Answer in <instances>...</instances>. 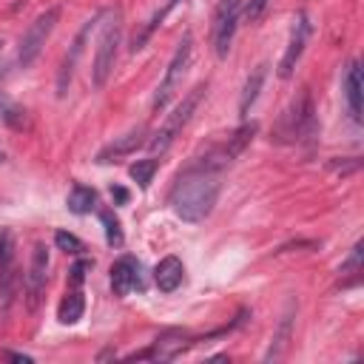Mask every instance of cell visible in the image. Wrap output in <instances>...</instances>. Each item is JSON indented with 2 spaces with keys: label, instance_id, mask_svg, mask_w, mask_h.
<instances>
[{
  "label": "cell",
  "instance_id": "2e32d148",
  "mask_svg": "<svg viewBox=\"0 0 364 364\" xmlns=\"http://www.w3.org/2000/svg\"><path fill=\"white\" fill-rule=\"evenodd\" d=\"M256 131H259V125H256V122H245V125H239V128H236V131L228 136V142L222 145L225 159H228V162H233L236 156H242V154H245V148L253 142Z\"/></svg>",
  "mask_w": 364,
  "mask_h": 364
},
{
  "label": "cell",
  "instance_id": "9a60e30c",
  "mask_svg": "<svg viewBox=\"0 0 364 364\" xmlns=\"http://www.w3.org/2000/svg\"><path fill=\"white\" fill-rule=\"evenodd\" d=\"M185 333L182 330H168V333H162L151 347H148V358H154V361H168V358H173L176 353H182L185 350Z\"/></svg>",
  "mask_w": 364,
  "mask_h": 364
},
{
  "label": "cell",
  "instance_id": "7c38bea8",
  "mask_svg": "<svg viewBox=\"0 0 364 364\" xmlns=\"http://www.w3.org/2000/svg\"><path fill=\"white\" fill-rule=\"evenodd\" d=\"M145 145V131L142 128H134V131H128V134H122V136H117L114 142H108L100 154H97V162H119V159H125V156H131L136 148H142Z\"/></svg>",
  "mask_w": 364,
  "mask_h": 364
},
{
  "label": "cell",
  "instance_id": "44dd1931",
  "mask_svg": "<svg viewBox=\"0 0 364 364\" xmlns=\"http://www.w3.org/2000/svg\"><path fill=\"white\" fill-rule=\"evenodd\" d=\"M156 168H159V159H136V162L128 168V173H131V179H134L139 188H148L151 179H154V173H156Z\"/></svg>",
  "mask_w": 364,
  "mask_h": 364
},
{
  "label": "cell",
  "instance_id": "ba28073f",
  "mask_svg": "<svg viewBox=\"0 0 364 364\" xmlns=\"http://www.w3.org/2000/svg\"><path fill=\"white\" fill-rule=\"evenodd\" d=\"M307 40H310V20H307L304 11H299L296 20H293V28H290V43H287L284 57L279 63V77L282 80H290L293 77V71H296V65H299V60L304 54Z\"/></svg>",
  "mask_w": 364,
  "mask_h": 364
},
{
  "label": "cell",
  "instance_id": "d4e9b609",
  "mask_svg": "<svg viewBox=\"0 0 364 364\" xmlns=\"http://www.w3.org/2000/svg\"><path fill=\"white\" fill-rule=\"evenodd\" d=\"M54 245H57L60 250H65V253H82V250H85V245H82L74 233H65V230H57V233H54Z\"/></svg>",
  "mask_w": 364,
  "mask_h": 364
},
{
  "label": "cell",
  "instance_id": "6da1fadb",
  "mask_svg": "<svg viewBox=\"0 0 364 364\" xmlns=\"http://www.w3.org/2000/svg\"><path fill=\"white\" fill-rule=\"evenodd\" d=\"M228 159L222 148H213L208 156H202L199 162L188 165L179 173L176 185L171 188V208L182 222H202L213 210L219 199V188H222L219 168Z\"/></svg>",
  "mask_w": 364,
  "mask_h": 364
},
{
  "label": "cell",
  "instance_id": "7a4b0ae2",
  "mask_svg": "<svg viewBox=\"0 0 364 364\" xmlns=\"http://www.w3.org/2000/svg\"><path fill=\"white\" fill-rule=\"evenodd\" d=\"M100 43H97V54H94V65H91V82L97 88H102L114 71L117 63V48L122 40V11L119 9H102L100 11Z\"/></svg>",
  "mask_w": 364,
  "mask_h": 364
},
{
  "label": "cell",
  "instance_id": "4316f807",
  "mask_svg": "<svg viewBox=\"0 0 364 364\" xmlns=\"http://www.w3.org/2000/svg\"><path fill=\"white\" fill-rule=\"evenodd\" d=\"M267 6H270V0H247V9H245L247 20H250V23L262 20V17H264V11H267Z\"/></svg>",
  "mask_w": 364,
  "mask_h": 364
},
{
  "label": "cell",
  "instance_id": "4fadbf2b",
  "mask_svg": "<svg viewBox=\"0 0 364 364\" xmlns=\"http://www.w3.org/2000/svg\"><path fill=\"white\" fill-rule=\"evenodd\" d=\"M82 310H85V299H82V284L80 282H68L65 287V296L57 307V318L63 324H74L82 318Z\"/></svg>",
  "mask_w": 364,
  "mask_h": 364
},
{
  "label": "cell",
  "instance_id": "52a82bcc",
  "mask_svg": "<svg viewBox=\"0 0 364 364\" xmlns=\"http://www.w3.org/2000/svg\"><path fill=\"white\" fill-rule=\"evenodd\" d=\"M239 9H242V0H219L216 6V14H213V51L219 60L228 57L230 51V43H233V34H236V20H239Z\"/></svg>",
  "mask_w": 364,
  "mask_h": 364
},
{
  "label": "cell",
  "instance_id": "8992f818",
  "mask_svg": "<svg viewBox=\"0 0 364 364\" xmlns=\"http://www.w3.org/2000/svg\"><path fill=\"white\" fill-rule=\"evenodd\" d=\"M282 131H284V139H296V142L313 139V134H316V111H313V100H310L307 88H301L293 97L290 108L282 117Z\"/></svg>",
  "mask_w": 364,
  "mask_h": 364
},
{
  "label": "cell",
  "instance_id": "cb8c5ba5",
  "mask_svg": "<svg viewBox=\"0 0 364 364\" xmlns=\"http://www.w3.org/2000/svg\"><path fill=\"white\" fill-rule=\"evenodd\" d=\"M14 267H11V262L9 264H3L0 267V301H3V307L11 301V287H14Z\"/></svg>",
  "mask_w": 364,
  "mask_h": 364
},
{
  "label": "cell",
  "instance_id": "f1b7e54d",
  "mask_svg": "<svg viewBox=\"0 0 364 364\" xmlns=\"http://www.w3.org/2000/svg\"><path fill=\"white\" fill-rule=\"evenodd\" d=\"M111 193H114V199H117V202H125V199H128V191H125V188H114Z\"/></svg>",
  "mask_w": 364,
  "mask_h": 364
},
{
  "label": "cell",
  "instance_id": "7402d4cb",
  "mask_svg": "<svg viewBox=\"0 0 364 364\" xmlns=\"http://www.w3.org/2000/svg\"><path fill=\"white\" fill-rule=\"evenodd\" d=\"M100 219H102V225H105V239H108V245H111V247H122L125 236H122L119 219H117L111 210H102V213H100Z\"/></svg>",
  "mask_w": 364,
  "mask_h": 364
},
{
  "label": "cell",
  "instance_id": "e0dca14e",
  "mask_svg": "<svg viewBox=\"0 0 364 364\" xmlns=\"http://www.w3.org/2000/svg\"><path fill=\"white\" fill-rule=\"evenodd\" d=\"M344 88H347V105H350V117L355 122H361V68L353 60L344 77Z\"/></svg>",
  "mask_w": 364,
  "mask_h": 364
},
{
  "label": "cell",
  "instance_id": "30bf717a",
  "mask_svg": "<svg viewBox=\"0 0 364 364\" xmlns=\"http://www.w3.org/2000/svg\"><path fill=\"white\" fill-rule=\"evenodd\" d=\"M142 287H145V282H142V264H139V259L119 256L111 264V290H114V296H128V293L142 290Z\"/></svg>",
  "mask_w": 364,
  "mask_h": 364
},
{
  "label": "cell",
  "instance_id": "d6986e66",
  "mask_svg": "<svg viewBox=\"0 0 364 364\" xmlns=\"http://www.w3.org/2000/svg\"><path fill=\"white\" fill-rule=\"evenodd\" d=\"M65 205H68V210L77 213V216L91 213L94 205H97V191L88 188V185H74L71 193H68V199H65Z\"/></svg>",
  "mask_w": 364,
  "mask_h": 364
},
{
  "label": "cell",
  "instance_id": "83f0119b",
  "mask_svg": "<svg viewBox=\"0 0 364 364\" xmlns=\"http://www.w3.org/2000/svg\"><path fill=\"white\" fill-rule=\"evenodd\" d=\"M11 262V230L0 228V267Z\"/></svg>",
  "mask_w": 364,
  "mask_h": 364
},
{
  "label": "cell",
  "instance_id": "484cf974",
  "mask_svg": "<svg viewBox=\"0 0 364 364\" xmlns=\"http://www.w3.org/2000/svg\"><path fill=\"white\" fill-rule=\"evenodd\" d=\"M176 3H182V0H168V6H165L162 11H156V17H154V20H151V23L145 26V31H142V34H139V37L134 40V51H136V48H142V43L148 40V34H151V31H154V28L159 26V20H162V17H165V14H168V11H171V9L176 6Z\"/></svg>",
  "mask_w": 364,
  "mask_h": 364
},
{
  "label": "cell",
  "instance_id": "ffe728a7",
  "mask_svg": "<svg viewBox=\"0 0 364 364\" xmlns=\"http://www.w3.org/2000/svg\"><path fill=\"white\" fill-rule=\"evenodd\" d=\"M290 327H293V307L282 316V321H279V330L273 333V338H270V350H267V361H276V358H282L284 355V347H287V341H290Z\"/></svg>",
  "mask_w": 364,
  "mask_h": 364
},
{
  "label": "cell",
  "instance_id": "ac0fdd59",
  "mask_svg": "<svg viewBox=\"0 0 364 364\" xmlns=\"http://www.w3.org/2000/svg\"><path fill=\"white\" fill-rule=\"evenodd\" d=\"M264 74H267V63H259V65L253 68V74L247 77V82H245V91H242V100H239V114H242V117H247L250 105L256 102V97H259V88H262V82H264Z\"/></svg>",
  "mask_w": 364,
  "mask_h": 364
},
{
  "label": "cell",
  "instance_id": "5bb4252c",
  "mask_svg": "<svg viewBox=\"0 0 364 364\" xmlns=\"http://www.w3.org/2000/svg\"><path fill=\"white\" fill-rule=\"evenodd\" d=\"M182 276H185V267H182V262L176 256H165L154 270V282H156V287L162 293H173L182 284Z\"/></svg>",
  "mask_w": 364,
  "mask_h": 364
},
{
  "label": "cell",
  "instance_id": "3957f363",
  "mask_svg": "<svg viewBox=\"0 0 364 364\" xmlns=\"http://www.w3.org/2000/svg\"><path fill=\"white\" fill-rule=\"evenodd\" d=\"M191 57H193V37L182 34V40H179V46H176V51H173V57H171V63L165 68V77H162V82H159V88L154 94V111H162L171 102V97L182 88V80L188 74Z\"/></svg>",
  "mask_w": 364,
  "mask_h": 364
},
{
  "label": "cell",
  "instance_id": "603a6c76",
  "mask_svg": "<svg viewBox=\"0 0 364 364\" xmlns=\"http://www.w3.org/2000/svg\"><path fill=\"white\" fill-rule=\"evenodd\" d=\"M341 276H350L344 284H355L358 282V273H361V242L353 247V253H350V259L341 264V270H338Z\"/></svg>",
  "mask_w": 364,
  "mask_h": 364
},
{
  "label": "cell",
  "instance_id": "9c48e42d",
  "mask_svg": "<svg viewBox=\"0 0 364 364\" xmlns=\"http://www.w3.org/2000/svg\"><path fill=\"white\" fill-rule=\"evenodd\" d=\"M97 23H100V14H97L94 20H88V23L77 31V37H74V43H71L68 54L63 57V65H60V71H57V97H65V94H68V85H71L74 68H77V63H80V57H82V51H85L88 34L94 31V26H97Z\"/></svg>",
  "mask_w": 364,
  "mask_h": 364
},
{
  "label": "cell",
  "instance_id": "8fae6325",
  "mask_svg": "<svg viewBox=\"0 0 364 364\" xmlns=\"http://www.w3.org/2000/svg\"><path fill=\"white\" fill-rule=\"evenodd\" d=\"M46 270H48V250L43 242L34 245L31 250V264L26 273V296H28V310H37L40 296L46 290Z\"/></svg>",
  "mask_w": 364,
  "mask_h": 364
},
{
  "label": "cell",
  "instance_id": "f546056e",
  "mask_svg": "<svg viewBox=\"0 0 364 364\" xmlns=\"http://www.w3.org/2000/svg\"><path fill=\"white\" fill-rule=\"evenodd\" d=\"M6 358H11V361H23V364H28V361H31L28 355H20V353H6Z\"/></svg>",
  "mask_w": 364,
  "mask_h": 364
},
{
  "label": "cell",
  "instance_id": "277c9868",
  "mask_svg": "<svg viewBox=\"0 0 364 364\" xmlns=\"http://www.w3.org/2000/svg\"><path fill=\"white\" fill-rule=\"evenodd\" d=\"M57 20H60V6H51V9H46L43 14H37L34 23L26 28V34L20 37V48H17V63H20L23 68H28V65L37 60V54H40L43 46H46V40L51 37Z\"/></svg>",
  "mask_w": 364,
  "mask_h": 364
},
{
  "label": "cell",
  "instance_id": "5b68a950",
  "mask_svg": "<svg viewBox=\"0 0 364 364\" xmlns=\"http://www.w3.org/2000/svg\"><path fill=\"white\" fill-rule=\"evenodd\" d=\"M205 91H208V85L205 82H199L176 108H173V114H168V119L162 122V128L154 134V139H151V148L154 151H159V154H165L168 148H171V142L176 139V134L188 125V119H191V114L196 111V105H199V100L205 97Z\"/></svg>",
  "mask_w": 364,
  "mask_h": 364
}]
</instances>
